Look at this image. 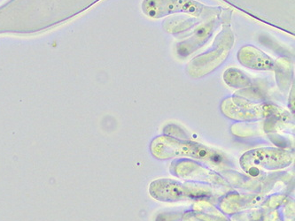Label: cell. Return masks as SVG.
<instances>
[{
	"instance_id": "6da1fadb",
	"label": "cell",
	"mask_w": 295,
	"mask_h": 221,
	"mask_svg": "<svg viewBox=\"0 0 295 221\" xmlns=\"http://www.w3.org/2000/svg\"><path fill=\"white\" fill-rule=\"evenodd\" d=\"M142 11L152 19L183 13L206 21L221 15L223 9L205 5L195 0H144Z\"/></svg>"
},
{
	"instance_id": "3957f363",
	"label": "cell",
	"mask_w": 295,
	"mask_h": 221,
	"mask_svg": "<svg viewBox=\"0 0 295 221\" xmlns=\"http://www.w3.org/2000/svg\"><path fill=\"white\" fill-rule=\"evenodd\" d=\"M153 152L156 157L168 158L170 157H191L213 164L221 163L223 157L222 155L205 148V147L191 142H184L168 137H160L153 142Z\"/></svg>"
},
{
	"instance_id": "5b68a950",
	"label": "cell",
	"mask_w": 295,
	"mask_h": 221,
	"mask_svg": "<svg viewBox=\"0 0 295 221\" xmlns=\"http://www.w3.org/2000/svg\"><path fill=\"white\" fill-rule=\"evenodd\" d=\"M238 60L244 66L259 71L273 70L276 63L267 54L251 45L244 46L239 51Z\"/></svg>"
},
{
	"instance_id": "277c9868",
	"label": "cell",
	"mask_w": 295,
	"mask_h": 221,
	"mask_svg": "<svg viewBox=\"0 0 295 221\" xmlns=\"http://www.w3.org/2000/svg\"><path fill=\"white\" fill-rule=\"evenodd\" d=\"M229 10H225L221 15L203 21L198 24L188 37L176 44V55L181 58L188 57L193 52L201 48L208 42L221 23L227 22Z\"/></svg>"
},
{
	"instance_id": "8992f818",
	"label": "cell",
	"mask_w": 295,
	"mask_h": 221,
	"mask_svg": "<svg viewBox=\"0 0 295 221\" xmlns=\"http://www.w3.org/2000/svg\"><path fill=\"white\" fill-rule=\"evenodd\" d=\"M199 24L197 18L190 15H178L170 17L163 22L164 29L173 35L185 32L190 28L195 27Z\"/></svg>"
},
{
	"instance_id": "52a82bcc",
	"label": "cell",
	"mask_w": 295,
	"mask_h": 221,
	"mask_svg": "<svg viewBox=\"0 0 295 221\" xmlns=\"http://www.w3.org/2000/svg\"><path fill=\"white\" fill-rule=\"evenodd\" d=\"M224 81L233 88H243L250 85V79L247 75L237 68H229L223 73Z\"/></svg>"
},
{
	"instance_id": "7a4b0ae2",
	"label": "cell",
	"mask_w": 295,
	"mask_h": 221,
	"mask_svg": "<svg viewBox=\"0 0 295 221\" xmlns=\"http://www.w3.org/2000/svg\"><path fill=\"white\" fill-rule=\"evenodd\" d=\"M231 28L226 25L215 37L211 48L193 57L186 66V73L193 78L203 77L213 72L226 60L234 44Z\"/></svg>"
}]
</instances>
